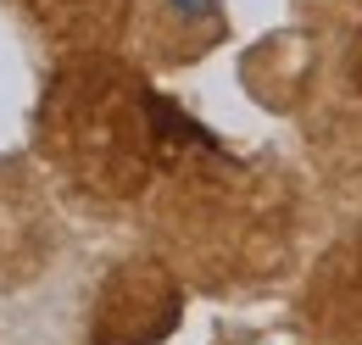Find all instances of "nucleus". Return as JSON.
Instances as JSON below:
<instances>
[{
	"instance_id": "nucleus-1",
	"label": "nucleus",
	"mask_w": 362,
	"mask_h": 345,
	"mask_svg": "<svg viewBox=\"0 0 362 345\" xmlns=\"http://www.w3.org/2000/svg\"><path fill=\"white\" fill-rule=\"evenodd\" d=\"M173 11H179L184 23H195V17H218V0H168Z\"/></svg>"
}]
</instances>
